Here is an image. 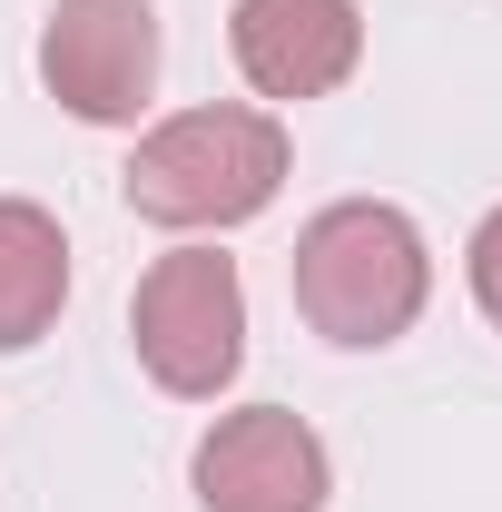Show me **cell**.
Wrapping results in <instances>:
<instances>
[{
  "label": "cell",
  "instance_id": "cell-4",
  "mask_svg": "<svg viewBox=\"0 0 502 512\" xmlns=\"http://www.w3.org/2000/svg\"><path fill=\"white\" fill-rule=\"evenodd\" d=\"M40 79L69 119L128 128L158 89V10L148 0H60L40 30Z\"/></svg>",
  "mask_w": 502,
  "mask_h": 512
},
{
  "label": "cell",
  "instance_id": "cell-2",
  "mask_svg": "<svg viewBox=\"0 0 502 512\" xmlns=\"http://www.w3.org/2000/svg\"><path fill=\"white\" fill-rule=\"evenodd\" d=\"M119 188L148 227H188V237L247 227L286 188V128L276 109H178L138 138Z\"/></svg>",
  "mask_w": 502,
  "mask_h": 512
},
{
  "label": "cell",
  "instance_id": "cell-3",
  "mask_svg": "<svg viewBox=\"0 0 502 512\" xmlns=\"http://www.w3.org/2000/svg\"><path fill=\"white\" fill-rule=\"evenodd\" d=\"M128 335H138V365L158 375V394H227L247 365V286H237V256L217 247H178L158 256L128 296Z\"/></svg>",
  "mask_w": 502,
  "mask_h": 512
},
{
  "label": "cell",
  "instance_id": "cell-6",
  "mask_svg": "<svg viewBox=\"0 0 502 512\" xmlns=\"http://www.w3.org/2000/svg\"><path fill=\"white\" fill-rule=\"evenodd\" d=\"M227 50L256 99H325L365 60V10L355 0H237Z\"/></svg>",
  "mask_w": 502,
  "mask_h": 512
},
{
  "label": "cell",
  "instance_id": "cell-7",
  "mask_svg": "<svg viewBox=\"0 0 502 512\" xmlns=\"http://www.w3.org/2000/svg\"><path fill=\"white\" fill-rule=\"evenodd\" d=\"M69 306V237L50 207L30 197H0V355L40 345Z\"/></svg>",
  "mask_w": 502,
  "mask_h": 512
},
{
  "label": "cell",
  "instance_id": "cell-1",
  "mask_svg": "<svg viewBox=\"0 0 502 512\" xmlns=\"http://www.w3.org/2000/svg\"><path fill=\"white\" fill-rule=\"evenodd\" d=\"M286 276H296V316L325 345H394L434 296L424 227L404 207H384V197H335L325 217H306Z\"/></svg>",
  "mask_w": 502,
  "mask_h": 512
},
{
  "label": "cell",
  "instance_id": "cell-8",
  "mask_svg": "<svg viewBox=\"0 0 502 512\" xmlns=\"http://www.w3.org/2000/svg\"><path fill=\"white\" fill-rule=\"evenodd\" d=\"M473 306L502 325V207L483 217V227H473Z\"/></svg>",
  "mask_w": 502,
  "mask_h": 512
},
{
  "label": "cell",
  "instance_id": "cell-5",
  "mask_svg": "<svg viewBox=\"0 0 502 512\" xmlns=\"http://www.w3.org/2000/svg\"><path fill=\"white\" fill-rule=\"evenodd\" d=\"M188 473L207 512H325V493H335V463L315 444V424L286 414V404L217 414Z\"/></svg>",
  "mask_w": 502,
  "mask_h": 512
}]
</instances>
